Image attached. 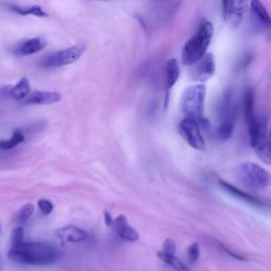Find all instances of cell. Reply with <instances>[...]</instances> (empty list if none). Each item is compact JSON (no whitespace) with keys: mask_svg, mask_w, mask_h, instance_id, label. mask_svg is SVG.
Listing matches in <instances>:
<instances>
[{"mask_svg":"<svg viewBox=\"0 0 271 271\" xmlns=\"http://www.w3.org/2000/svg\"><path fill=\"white\" fill-rule=\"evenodd\" d=\"M11 261L32 266H49L59 259V251L53 245L44 242H21L13 245L7 253Z\"/></svg>","mask_w":271,"mask_h":271,"instance_id":"1","label":"cell"},{"mask_svg":"<svg viewBox=\"0 0 271 271\" xmlns=\"http://www.w3.org/2000/svg\"><path fill=\"white\" fill-rule=\"evenodd\" d=\"M214 27L209 20H203L200 22L197 32L185 42L182 52L181 59L185 66H191L207 53V50L213 38Z\"/></svg>","mask_w":271,"mask_h":271,"instance_id":"2","label":"cell"},{"mask_svg":"<svg viewBox=\"0 0 271 271\" xmlns=\"http://www.w3.org/2000/svg\"><path fill=\"white\" fill-rule=\"evenodd\" d=\"M236 120V104L234 92L228 89L222 97L218 105V125L216 138L219 141H227L232 137Z\"/></svg>","mask_w":271,"mask_h":271,"instance_id":"3","label":"cell"},{"mask_svg":"<svg viewBox=\"0 0 271 271\" xmlns=\"http://www.w3.org/2000/svg\"><path fill=\"white\" fill-rule=\"evenodd\" d=\"M236 178L246 189L254 192L266 191L270 185V174L253 162H245L236 168Z\"/></svg>","mask_w":271,"mask_h":271,"instance_id":"4","label":"cell"},{"mask_svg":"<svg viewBox=\"0 0 271 271\" xmlns=\"http://www.w3.org/2000/svg\"><path fill=\"white\" fill-rule=\"evenodd\" d=\"M207 88L203 84L193 85L186 88L181 99V109L185 117L203 122V108H205Z\"/></svg>","mask_w":271,"mask_h":271,"instance_id":"5","label":"cell"},{"mask_svg":"<svg viewBox=\"0 0 271 271\" xmlns=\"http://www.w3.org/2000/svg\"><path fill=\"white\" fill-rule=\"evenodd\" d=\"M85 49H86V47L80 44L57 51V52L49 54L42 58L40 65L44 68H47V69H51V68H58L73 64L76 61H79L80 57L85 52Z\"/></svg>","mask_w":271,"mask_h":271,"instance_id":"6","label":"cell"},{"mask_svg":"<svg viewBox=\"0 0 271 271\" xmlns=\"http://www.w3.org/2000/svg\"><path fill=\"white\" fill-rule=\"evenodd\" d=\"M178 130H179L181 137L192 148L197 150H202L206 148V141L202 137L200 123L197 120L185 117L179 123Z\"/></svg>","mask_w":271,"mask_h":271,"instance_id":"7","label":"cell"},{"mask_svg":"<svg viewBox=\"0 0 271 271\" xmlns=\"http://www.w3.org/2000/svg\"><path fill=\"white\" fill-rule=\"evenodd\" d=\"M223 17L230 28H237L247 13V0H223Z\"/></svg>","mask_w":271,"mask_h":271,"instance_id":"8","label":"cell"},{"mask_svg":"<svg viewBox=\"0 0 271 271\" xmlns=\"http://www.w3.org/2000/svg\"><path fill=\"white\" fill-rule=\"evenodd\" d=\"M244 112L246 120H247L249 130V141L252 144L256 140L257 136L262 126V119H258L256 116V99L252 88H248L245 92L244 97Z\"/></svg>","mask_w":271,"mask_h":271,"instance_id":"9","label":"cell"},{"mask_svg":"<svg viewBox=\"0 0 271 271\" xmlns=\"http://www.w3.org/2000/svg\"><path fill=\"white\" fill-rule=\"evenodd\" d=\"M190 70L191 80L197 83H205L209 81L215 73V59L212 53H206L199 61L191 65Z\"/></svg>","mask_w":271,"mask_h":271,"instance_id":"10","label":"cell"},{"mask_svg":"<svg viewBox=\"0 0 271 271\" xmlns=\"http://www.w3.org/2000/svg\"><path fill=\"white\" fill-rule=\"evenodd\" d=\"M113 227L115 228L117 235L125 242L135 243L140 240L138 231L130 225L129 220L124 215H119L117 218H115Z\"/></svg>","mask_w":271,"mask_h":271,"instance_id":"11","label":"cell"},{"mask_svg":"<svg viewBox=\"0 0 271 271\" xmlns=\"http://www.w3.org/2000/svg\"><path fill=\"white\" fill-rule=\"evenodd\" d=\"M62 100V95L56 91H33L24 99V104L31 105H50Z\"/></svg>","mask_w":271,"mask_h":271,"instance_id":"12","label":"cell"},{"mask_svg":"<svg viewBox=\"0 0 271 271\" xmlns=\"http://www.w3.org/2000/svg\"><path fill=\"white\" fill-rule=\"evenodd\" d=\"M56 236L63 243H81L87 240V232L75 226H67L58 229L55 232Z\"/></svg>","mask_w":271,"mask_h":271,"instance_id":"13","label":"cell"},{"mask_svg":"<svg viewBox=\"0 0 271 271\" xmlns=\"http://www.w3.org/2000/svg\"><path fill=\"white\" fill-rule=\"evenodd\" d=\"M46 46H47V42L45 39H42L40 37L31 38L21 42L20 45L17 46L14 50V53L19 56L32 55L39 52V51H41L42 49H45Z\"/></svg>","mask_w":271,"mask_h":271,"instance_id":"14","label":"cell"},{"mask_svg":"<svg viewBox=\"0 0 271 271\" xmlns=\"http://www.w3.org/2000/svg\"><path fill=\"white\" fill-rule=\"evenodd\" d=\"M219 185L222 186V188L228 192L229 194H231L233 195L234 197H237L239 199H242L246 202H248L250 203V205H253V206H264V203H263L260 199H258L257 197H254L252 196V195H250L249 193H247L246 191H242L240 189H237L236 186H234L233 184L231 183H229L225 180H219Z\"/></svg>","mask_w":271,"mask_h":271,"instance_id":"15","label":"cell"},{"mask_svg":"<svg viewBox=\"0 0 271 271\" xmlns=\"http://www.w3.org/2000/svg\"><path fill=\"white\" fill-rule=\"evenodd\" d=\"M180 75V69H179V65H178L177 59L172 58L166 63L165 67V88L168 93V91L171 90L174 85L177 83L178 79H179Z\"/></svg>","mask_w":271,"mask_h":271,"instance_id":"16","label":"cell"},{"mask_svg":"<svg viewBox=\"0 0 271 271\" xmlns=\"http://www.w3.org/2000/svg\"><path fill=\"white\" fill-rule=\"evenodd\" d=\"M30 92H31V87H30L29 80L27 78H22L14 87L10 89L8 95H10L16 101H21L27 98Z\"/></svg>","mask_w":271,"mask_h":271,"instance_id":"17","label":"cell"},{"mask_svg":"<svg viewBox=\"0 0 271 271\" xmlns=\"http://www.w3.org/2000/svg\"><path fill=\"white\" fill-rule=\"evenodd\" d=\"M250 5H251V11L253 15L257 17V18L260 20V22L269 27L271 23L270 15L267 11L266 6L261 2V0H251Z\"/></svg>","mask_w":271,"mask_h":271,"instance_id":"18","label":"cell"},{"mask_svg":"<svg viewBox=\"0 0 271 271\" xmlns=\"http://www.w3.org/2000/svg\"><path fill=\"white\" fill-rule=\"evenodd\" d=\"M11 11L15 12L18 15L22 16H28V15H33L36 17H41V18H45V17H48V13L45 12L44 8H42L40 5H31V6H19V5H15L12 4L10 5Z\"/></svg>","mask_w":271,"mask_h":271,"instance_id":"19","label":"cell"},{"mask_svg":"<svg viewBox=\"0 0 271 271\" xmlns=\"http://www.w3.org/2000/svg\"><path fill=\"white\" fill-rule=\"evenodd\" d=\"M158 257L161 259V261H163L165 264L171 266L175 271H190V269L186 267V265L182 261H180L177 257H175V254L171 256V254H166V253H163L162 251H159Z\"/></svg>","mask_w":271,"mask_h":271,"instance_id":"20","label":"cell"},{"mask_svg":"<svg viewBox=\"0 0 271 271\" xmlns=\"http://www.w3.org/2000/svg\"><path fill=\"white\" fill-rule=\"evenodd\" d=\"M24 141V135L20 131H15L12 135V137L7 140L0 141V149L1 150H10L18 146Z\"/></svg>","mask_w":271,"mask_h":271,"instance_id":"21","label":"cell"},{"mask_svg":"<svg viewBox=\"0 0 271 271\" xmlns=\"http://www.w3.org/2000/svg\"><path fill=\"white\" fill-rule=\"evenodd\" d=\"M34 213V206L32 203H27L24 205L16 215V222L18 224H24L27 223Z\"/></svg>","mask_w":271,"mask_h":271,"instance_id":"22","label":"cell"},{"mask_svg":"<svg viewBox=\"0 0 271 271\" xmlns=\"http://www.w3.org/2000/svg\"><path fill=\"white\" fill-rule=\"evenodd\" d=\"M37 206H38L41 213L44 215L51 214L53 212V209H54L53 203L51 202L50 200H48V199H39L38 202H37Z\"/></svg>","mask_w":271,"mask_h":271,"instance_id":"23","label":"cell"},{"mask_svg":"<svg viewBox=\"0 0 271 271\" xmlns=\"http://www.w3.org/2000/svg\"><path fill=\"white\" fill-rule=\"evenodd\" d=\"M200 254V249H199V244L198 243H193L189 249H188V258L191 263H196L198 261Z\"/></svg>","mask_w":271,"mask_h":271,"instance_id":"24","label":"cell"},{"mask_svg":"<svg viewBox=\"0 0 271 271\" xmlns=\"http://www.w3.org/2000/svg\"><path fill=\"white\" fill-rule=\"evenodd\" d=\"M162 251L163 253H166V254H171V256H173V254H175V251H176V243L174 240L172 239H166L163 243V247H162Z\"/></svg>","mask_w":271,"mask_h":271,"instance_id":"25","label":"cell"},{"mask_svg":"<svg viewBox=\"0 0 271 271\" xmlns=\"http://www.w3.org/2000/svg\"><path fill=\"white\" fill-rule=\"evenodd\" d=\"M23 242V229L21 227H17L14 229L12 235V244L17 245Z\"/></svg>","mask_w":271,"mask_h":271,"instance_id":"26","label":"cell"},{"mask_svg":"<svg viewBox=\"0 0 271 271\" xmlns=\"http://www.w3.org/2000/svg\"><path fill=\"white\" fill-rule=\"evenodd\" d=\"M104 219H105V224H106L107 227H113L114 219H113L112 214H110L109 212H107V211L104 212Z\"/></svg>","mask_w":271,"mask_h":271,"instance_id":"27","label":"cell"},{"mask_svg":"<svg viewBox=\"0 0 271 271\" xmlns=\"http://www.w3.org/2000/svg\"><path fill=\"white\" fill-rule=\"evenodd\" d=\"M0 230H1V226H0Z\"/></svg>","mask_w":271,"mask_h":271,"instance_id":"28","label":"cell"},{"mask_svg":"<svg viewBox=\"0 0 271 271\" xmlns=\"http://www.w3.org/2000/svg\"><path fill=\"white\" fill-rule=\"evenodd\" d=\"M98 1H101V0H98Z\"/></svg>","mask_w":271,"mask_h":271,"instance_id":"29","label":"cell"}]
</instances>
